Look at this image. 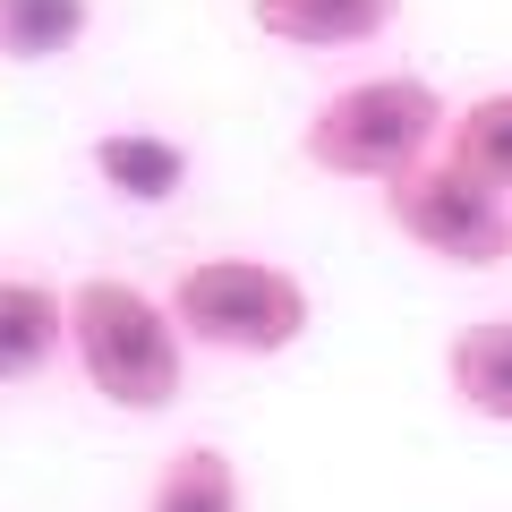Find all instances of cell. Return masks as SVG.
I'll return each mask as SVG.
<instances>
[{
    "mask_svg": "<svg viewBox=\"0 0 512 512\" xmlns=\"http://www.w3.org/2000/svg\"><path fill=\"white\" fill-rule=\"evenodd\" d=\"M444 128H453V103H444L427 77L384 69V77L333 86L325 103L308 111V128H299V154H308V171H325V180L384 188V180H402V171H419L427 154H444Z\"/></svg>",
    "mask_w": 512,
    "mask_h": 512,
    "instance_id": "obj_2",
    "label": "cell"
},
{
    "mask_svg": "<svg viewBox=\"0 0 512 512\" xmlns=\"http://www.w3.org/2000/svg\"><path fill=\"white\" fill-rule=\"evenodd\" d=\"M94 0H0V60L9 69H52L86 43Z\"/></svg>",
    "mask_w": 512,
    "mask_h": 512,
    "instance_id": "obj_9",
    "label": "cell"
},
{
    "mask_svg": "<svg viewBox=\"0 0 512 512\" xmlns=\"http://www.w3.org/2000/svg\"><path fill=\"white\" fill-rule=\"evenodd\" d=\"M69 350V291L43 274H0V384H35Z\"/></svg>",
    "mask_w": 512,
    "mask_h": 512,
    "instance_id": "obj_6",
    "label": "cell"
},
{
    "mask_svg": "<svg viewBox=\"0 0 512 512\" xmlns=\"http://www.w3.org/2000/svg\"><path fill=\"white\" fill-rule=\"evenodd\" d=\"M86 163L120 205H171L188 188V171H197V154L180 137H163V128H103L86 146Z\"/></svg>",
    "mask_w": 512,
    "mask_h": 512,
    "instance_id": "obj_7",
    "label": "cell"
},
{
    "mask_svg": "<svg viewBox=\"0 0 512 512\" xmlns=\"http://www.w3.org/2000/svg\"><path fill=\"white\" fill-rule=\"evenodd\" d=\"M376 197H384V222H393L419 256L453 265V274H487V265L512 256V197L487 188L478 171H461L453 154H427L419 171L384 180Z\"/></svg>",
    "mask_w": 512,
    "mask_h": 512,
    "instance_id": "obj_4",
    "label": "cell"
},
{
    "mask_svg": "<svg viewBox=\"0 0 512 512\" xmlns=\"http://www.w3.org/2000/svg\"><path fill=\"white\" fill-rule=\"evenodd\" d=\"M402 0H248V26L282 52H359L393 35Z\"/></svg>",
    "mask_w": 512,
    "mask_h": 512,
    "instance_id": "obj_5",
    "label": "cell"
},
{
    "mask_svg": "<svg viewBox=\"0 0 512 512\" xmlns=\"http://www.w3.org/2000/svg\"><path fill=\"white\" fill-rule=\"evenodd\" d=\"M69 359L77 376L128 419H154L188 393V333L171 299H154L128 274H86L69 282Z\"/></svg>",
    "mask_w": 512,
    "mask_h": 512,
    "instance_id": "obj_1",
    "label": "cell"
},
{
    "mask_svg": "<svg viewBox=\"0 0 512 512\" xmlns=\"http://www.w3.org/2000/svg\"><path fill=\"white\" fill-rule=\"evenodd\" d=\"M444 154L461 171H478L487 188L512 197V86H487L470 103H453V128H444Z\"/></svg>",
    "mask_w": 512,
    "mask_h": 512,
    "instance_id": "obj_10",
    "label": "cell"
},
{
    "mask_svg": "<svg viewBox=\"0 0 512 512\" xmlns=\"http://www.w3.org/2000/svg\"><path fill=\"white\" fill-rule=\"evenodd\" d=\"M444 384L453 402L487 427H512V316H478L444 342Z\"/></svg>",
    "mask_w": 512,
    "mask_h": 512,
    "instance_id": "obj_8",
    "label": "cell"
},
{
    "mask_svg": "<svg viewBox=\"0 0 512 512\" xmlns=\"http://www.w3.org/2000/svg\"><path fill=\"white\" fill-rule=\"evenodd\" d=\"M163 299L180 316L188 350H222V359H282L316 325L308 282L274 256H197V265H180Z\"/></svg>",
    "mask_w": 512,
    "mask_h": 512,
    "instance_id": "obj_3",
    "label": "cell"
},
{
    "mask_svg": "<svg viewBox=\"0 0 512 512\" xmlns=\"http://www.w3.org/2000/svg\"><path fill=\"white\" fill-rule=\"evenodd\" d=\"M146 512H248V487H239L222 444H180L163 461V478H154Z\"/></svg>",
    "mask_w": 512,
    "mask_h": 512,
    "instance_id": "obj_11",
    "label": "cell"
}]
</instances>
